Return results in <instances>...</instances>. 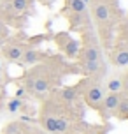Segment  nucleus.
I'll list each match as a JSON object with an SVG mask.
<instances>
[{
    "label": "nucleus",
    "mask_w": 128,
    "mask_h": 134,
    "mask_svg": "<svg viewBox=\"0 0 128 134\" xmlns=\"http://www.w3.org/2000/svg\"><path fill=\"white\" fill-rule=\"evenodd\" d=\"M121 92L119 94H111L109 92L104 99H102V106L105 111H118V108H119V102H121Z\"/></svg>",
    "instance_id": "5"
},
{
    "label": "nucleus",
    "mask_w": 128,
    "mask_h": 134,
    "mask_svg": "<svg viewBox=\"0 0 128 134\" xmlns=\"http://www.w3.org/2000/svg\"><path fill=\"white\" fill-rule=\"evenodd\" d=\"M112 64L118 65V67L128 65V49H121V51L112 55Z\"/></svg>",
    "instance_id": "8"
},
{
    "label": "nucleus",
    "mask_w": 128,
    "mask_h": 134,
    "mask_svg": "<svg viewBox=\"0 0 128 134\" xmlns=\"http://www.w3.org/2000/svg\"><path fill=\"white\" fill-rule=\"evenodd\" d=\"M93 16L98 27H104L111 21V9L104 0H93Z\"/></svg>",
    "instance_id": "2"
},
{
    "label": "nucleus",
    "mask_w": 128,
    "mask_h": 134,
    "mask_svg": "<svg viewBox=\"0 0 128 134\" xmlns=\"http://www.w3.org/2000/svg\"><path fill=\"white\" fill-rule=\"evenodd\" d=\"M123 90H125V92L128 94V76L125 78V80H123Z\"/></svg>",
    "instance_id": "12"
},
{
    "label": "nucleus",
    "mask_w": 128,
    "mask_h": 134,
    "mask_svg": "<svg viewBox=\"0 0 128 134\" xmlns=\"http://www.w3.org/2000/svg\"><path fill=\"white\" fill-rule=\"evenodd\" d=\"M41 58H42L41 51H37V49H34V48H28V49L23 51L21 62H23V64H27V65H32V64H37Z\"/></svg>",
    "instance_id": "6"
},
{
    "label": "nucleus",
    "mask_w": 128,
    "mask_h": 134,
    "mask_svg": "<svg viewBox=\"0 0 128 134\" xmlns=\"http://www.w3.org/2000/svg\"><path fill=\"white\" fill-rule=\"evenodd\" d=\"M81 62H102V55H100V48L97 44V41L91 39L89 42L84 44L81 55H79Z\"/></svg>",
    "instance_id": "3"
},
{
    "label": "nucleus",
    "mask_w": 128,
    "mask_h": 134,
    "mask_svg": "<svg viewBox=\"0 0 128 134\" xmlns=\"http://www.w3.org/2000/svg\"><path fill=\"white\" fill-rule=\"evenodd\" d=\"M77 95H79V92H77V88H75V87H67V88H61V92H60L61 100H63V102H67V104L74 102V100L77 99Z\"/></svg>",
    "instance_id": "7"
},
{
    "label": "nucleus",
    "mask_w": 128,
    "mask_h": 134,
    "mask_svg": "<svg viewBox=\"0 0 128 134\" xmlns=\"http://www.w3.org/2000/svg\"><path fill=\"white\" fill-rule=\"evenodd\" d=\"M9 2V5L12 7V11L16 14H20L23 13V11H27V7L28 4H30V0H7Z\"/></svg>",
    "instance_id": "9"
},
{
    "label": "nucleus",
    "mask_w": 128,
    "mask_h": 134,
    "mask_svg": "<svg viewBox=\"0 0 128 134\" xmlns=\"http://www.w3.org/2000/svg\"><path fill=\"white\" fill-rule=\"evenodd\" d=\"M126 76H128V72H126Z\"/></svg>",
    "instance_id": "13"
},
{
    "label": "nucleus",
    "mask_w": 128,
    "mask_h": 134,
    "mask_svg": "<svg viewBox=\"0 0 128 134\" xmlns=\"http://www.w3.org/2000/svg\"><path fill=\"white\" fill-rule=\"evenodd\" d=\"M23 51H25V48L21 44H18V42H9L5 46H2V55L7 60H21Z\"/></svg>",
    "instance_id": "4"
},
{
    "label": "nucleus",
    "mask_w": 128,
    "mask_h": 134,
    "mask_svg": "<svg viewBox=\"0 0 128 134\" xmlns=\"http://www.w3.org/2000/svg\"><path fill=\"white\" fill-rule=\"evenodd\" d=\"M56 44L65 51L68 58H75L77 55H79V44H77V41H74L68 34H58L56 35Z\"/></svg>",
    "instance_id": "1"
},
{
    "label": "nucleus",
    "mask_w": 128,
    "mask_h": 134,
    "mask_svg": "<svg viewBox=\"0 0 128 134\" xmlns=\"http://www.w3.org/2000/svg\"><path fill=\"white\" fill-rule=\"evenodd\" d=\"M20 108H21V100L20 99H12V100H9V104H7V109H9L11 113H16Z\"/></svg>",
    "instance_id": "11"
},
{
    "label": "nucleus",
    "mask_w": 128,
    "mask_h": 134,
    "mask_svg": "<svg viewBox=\"0 0 128 134\" xmlns=\"http://www.w3.org/2000/svg\"><path fill=\"white\" fill-rule=\"evenodd\" d=\"M107 90L111 92V94H119V92L123 90V80H119V78H112V80H109Z\"/></svg>",
    "instance_id": "10"
}]
</instances>
